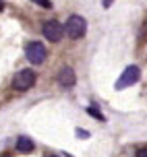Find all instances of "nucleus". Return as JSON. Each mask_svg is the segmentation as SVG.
Returning a JSON list of instances; mask_svg holds the SVG:
<instances>
[{
	"mask_svg": "<svg viewBox=\"0 0 147 157\" xmlns=\"http://www.w3.org/2000/svg\"><path fill=\"white\" fill-rule=\"evenodd\" d=\"M17 149L21 151V153H31V151L35 149V145L31 141L29 136H19L17 139Z\"/></svg>",
	"mask_w": 147,
	"mask_h": 157,
	"instance_id": "0eeeda50",
	"label": "nucleus"
},
{
	"mask_svg": "<svg viewBox=\"0 0 147 157\" xmlns=\"http://www.w3.org/2000/svg\"><path fill=\"white\" fill-rule=\"evenodd\" d=\"M77 136L79 139H89V132H85L83 128H77Z\"/></svg>",
	"mask_w": 147,
	"mask_h": 157,
	"instance_id": "9d476101",
	"label": "nucleus"
},
{
	"mask_svg": "<svg viewBox=\"0 0 147 157\" xmlns=\"http://www.w3.org/2000/svg\"><path fill=\"white\" fill-rule=\"evenodd\" d=\"M44 35H46L48 41L58 44L62 39V35H64V27L58 21H48V23H44Z\"/></svg>",
	"mask_w": 147,
	"mask_h": 157,
	"instance_id": "39448f33",
	"label": "nucleus"
},
{
	"mask_svg": "<svg viewBox=\"0 0 147 157\" xmlns=\"http://www.w3.org/2000/svg\"><path fill=\"white\" fill-rule=\"evenodd\" d=\"M25 56H27V60H29L31 64H42L48 56V50L44 48L42 41H31V44H27V48H25Z\"/></svg>",
	"mask_w": 147,
	"mask_h": 157,
	"instance_id": "f03ea898",
	"label": "nucleus"
},
{
	"mask_svg": "<svg viewBox=\"0 0 147 157\" xmlns=\"http://www.w3.org/2000/svg\"><path fill=\"white\" fill-rule=\"evenodd\" d=\"M139 78H141V71H139V66L131 64V66H126V68H124V72L120 75V78L116 81V89H118V91H120V89H126V87L135 85V83H137Z\"/></svg>",
	"mask_w": 147,
	"mask_h": 157,
	"instance_id": "7ed1b4c3",
	"label": "nucleus"
},
{
	"mask_svg": "<svg viewBox=\"0 0 147 157\" xmlns=\"http://www.w3.org/2000/svg\"><path fill=\"white\" fill-rule=\"evenodd\" d=\"M33 2L39 4L42 8H52V2H50V0H33Z\"/></svg>",
	"mask_w": 147,
	"mask_h": 157,
	"instance_id": "1a4fd4ad",
	"label": "nucleus"
},
{
	"mask_svg": "<svg viewBox=\"0 0 147 157\" xmlns=\"http://www.w3.org/2000/svg\"><path fill=\"white\" fill-rule=\"evenodd\" d=\"M135 157H147V149H139Z\"/></svg>",
	"mask_w": 147,
	"mask_h": 157,
	"instance_id": "9b49d317",
	"label": "nucleus"
},
{
	"mask_svg": "<svg viewBox=\"0 0 147 157\" xmlns=\"http://www.w3.org/2000/svg\"><path fill=\"white\" fill-rule=\"evenodd\" d=\"M50 157H56V155H50Z\"/></svg>",
	"mask_w": 147,
	"mask_h": 157,
	"instance_id": "4468645a",
	"label": "nucleus"
},
{
	"mask_svg": "<svg viewBox=\"0 0 147 157\" xmlns=\"http://www.w3.org/2000/svg\"><path fill=\"white\" fill-rule=\"evenodd\" d=\"M35 85V72L31 68H25V71H19L15 75V81H13V87L17 91H27Z\"/></svg>",
	"mask_w": 147,
	"mask_h": 157,
	"instance_id": "20e7f679",
	"label": "nucleus"
},
{
	"mask_svg": "<svg viewBox=\"0 0 147 157\" xmlns=\"http://www.w3.org/2000/svg\"><path fill=\"white\" fill-rule=\"evenodd\" d=\"M87 114H89V116H93L95 120H104L101 110H100V108H95V105H89V108H87Z\"/></svg>",
	"mask_w": 147,
	"mask_h": 157,
	"instance_id": "6e6552de",
	"label": "nucleus"
},
{
	"mask_svg": "<svg viewBox=\"0 0 147 157\" xmlns=\"http://www.w3.org/2000/svg\"><path fill=\"white\" fill-rule=\"evenodd\" d=\"M2 8H4V0H0V10H2Z\"/></svg>",
	"mask_w": 147,
	"mask_h": 157,
	"instance_id": "ddd939ff",
	"label": "nucleus"
},
{
	"mask_svg": "<svg viewBox=\"0 0 147 157\" xmlns=\"http://www.w3.org/2000/svg\"><path fill=\"white\" fill-rule=\"evenodd\" d=\"M58 81H60L62 87H73L75 83H77L75 71H73L70 66H64V68H60V72H58Z\"/></svg>",
	"mask_w": 147,
	"mask_h": 157,
	"instance_id": "423d86ee",
	"label": "nucleus"
},
{
	"mask_svg": "<svg viewBox=\"0 0 147 157\" xmlns=\"http://www.w3.org/2000/svg\"><path fill=\"white\" fill-rule=\"evenodd\" d=\"M64 31L70 39H81L87 31V21L81 15H70L66 19V25H64Z\"/></svg>",
	"mask_w": 147,
	"mask_h": 157,
	"instance_id": "f257e3e1",
	"label": "nucleus"
},
{
	"mask_svg": "<svg viewBox=\"0 0 147 157\" xmlns=\"http://www.w3.org/2000/svg\"><path fill=\"white\" fill-rule=\"evenodd\" d=\"M101 2H104V6L108 8V6H112V2H114V0H101Z\"/></svg>",
	"mask_w": 147,
	"mask_h": 157,
	"instance_id": "f8f14e48",
	"label": "nucleus"
}]
</instances>
